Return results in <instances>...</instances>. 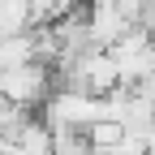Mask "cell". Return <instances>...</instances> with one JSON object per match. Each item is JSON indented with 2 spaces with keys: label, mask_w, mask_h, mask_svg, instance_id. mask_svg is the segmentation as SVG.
<instances>
[{
  "label": "cell",
  "mask_w": 155,
  "mask_h": 155,
  "mask_svg": "<svg viewBox=\"0 0 155 155\" xmlns=\"http://www.w3.org/2000/svg\"><path fill=\"white\" fill-rule=\"evenodd\" d=\"M95 121H104V99L95 95H82V91H52V99L43 104V125L48 129H73V134H86Z\"/></svg>",
  "instance_id": "cell-2"
},
{
  "label": "cell",
  "mask_w": 155,
  "mask_h": 155,
  "mask_svg": "<svg viewBox=\"0 0 155 155\" xmlns=\"http://www.w3.org/2000/svg\"><path fill=\"white\" fill-rule=\"evenodd\" d=\"M0 99L17 112H30L39 104L52 99V69L43 61H30V65H17L0 73Z\"/></svg>",
  "instance_id": "cell-1"
},
{
  "label": "cell",
  "mask_w": 155,
  "mask_h": 155,
  "mask_svg": "<svg viewBox=\"0 0 155 155\" xmlns=\"http://www.w3.org/2000/svg\"><path fill=\"white\" fill-rule=\"evenodd\" d=\"M121 138H125V125H116V121H95V125L86 129L91 155H112L116 147H121Z\"/></svg>",
  "instance_id": "cell-5"
},
{
  "label": "cell",
  "mask_w": 155,
  "mask_h": 155,
  "mask_svg": "<svg viewBox=\"0 0 155 155\" xmlns=\"http://www.w3.org/2000/svg\"><path fill=\"white\" fill-rule=\"evenodd\" d=\"M35 56H39L35 30H26V35H5V39H0V73H5V69H17V65H30Z\"/></svg>",
  "instance_id": "cell-4"
},
{
  "label": "cell",
  "mask_w": 155,
  "mask_h": 155,
  "mask_svg": "<svg viewBox=\"0 0 155 155\" xmlns=\"http://www.w3.org/2000/svg\"><path fill=\"white\" fill-rule=\"evenodd\" d=\"M65 73H69V86H73V91L95 95V99H108L112 91H121V73H116L112 56H108L104 48L82 52V56H78V61H73Z\"/></svg>",
  "instance_id": "cell-3"
}]
</instances>
